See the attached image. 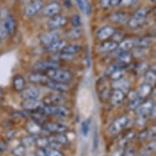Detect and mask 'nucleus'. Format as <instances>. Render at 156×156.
Segmentation results:
<instances>
[{
  "label": "nucleus",
  "mask_w": 156,
  "mask_h": 156,
  "mask_svg": "<svg viewBox=\"0 0 156 156\" xmlns=\"http://www.w3.org/2000/svg\"><path fill=\"white\" fill-rule=\"evenodd\" d=\"M66 35L71 39H77V38H80L82 35V30L80 29V27L72 29L69 31L66 32Z\"/></svg>",
  "instance_id": "32"
},
{
  "label": "nucleus",
  "mask_w": 156,
  "mask_h": 156,
  "mask_svg": "<svg viewBox=\"0 0 156 156\" xmlns=\"http://www.w3.org/2000/svg\"><path fill=\"white\" fill-rule=\"evenodd\" d=\"M61 11V5L56 2H52L44 8L43 12L47 16H54L57 15Z\"/></svg>",
  "instance_id": "18"
},
{
  "label": "nucleus",
  "mask_w": 156,
  "mask_h": 156,
  "mask_svg": "<svg viewBox=\"0 0 156 156\" xmlns=\"http://www.w3.org/2000/svg\"><path fill=\"white\" fill-rule=\"evenodd\" d=\"M44 86L48 87L50 89L59 92H67L70 90V86L68 84V83H62L57 82V81H54V80H48L45 83Z\"/></svg>",
  "instance_id": "8"
},
{
  "label": "nucleus",
  "mask_w": 156,
  "mask_h": 156,
  "mask_svg": "<svg viewBox=\"0 0 156 156\" xmlns=\"http://www.w3.org/2000/svg\"><path fill=\"white\" fill-rule=\"evenodd\" d=\"M93 144H94V151H96V150L97 149V146H98V144H99V137H98V133H97V131L95 132Z\"/></svg>",
  "instance_id": "45"
},
{
  "label": "nucleus",
  "mask_w": 156,
  "mask_h": 156,
  "mask_svg": "<svg viewBox=\"0 0 156 156\" xmlns=\"http://www.w3.org/2000/svg\"><path fill=\"white\" fill-rule=\"evenodd\" d=\"M43 7L44 5L40 0H36L26 7L25 9V14L26 16H34L41 10Z\"/></svg>",
  "instance_id": "13"
},
{
  "label": "nucleus",
  "mask_w": 156,
  "mask_h": 156,
  "mask_svg": "<svg viewBox=\"0 0 156 156\" xmlns=\"http://www.w3.org/2000/svg\"><path fill=\"white\" fill-rule=\"evenodd\" d=\"M121 0H110V6H118L120 4Z\"/></svg>",
  "instance_id": "50"
},
{
  "label": "nucleus",
  "mask_w": 156,
  "mask_h": 156,
  "mask_svg": "<svg viewBox=\"0 0 156 156\" xmlns=\"http://www.w3.org/2000/svg\"><path fill=\"white\" fill-rule=\"evenodd\" d=\"M45 128L47 131H48L50 133H65L66 131L67 128L62 124L56 123H46Z\"/></svg>",
  "instance_id": "25"
},
{
  "label": "nucleus",
  "mask_w": 156,
  "mask_h": 156,
  "mask_svg": "<svg viewBox=\"0 0 156 156\" xmlns=\"http://www.w3.org/2000/svg\"><path fill=\"white\" fill-rule=\"evenodd\" d=\"M90 123H91V119H85L82 123H81V133L84 137H87L89 133Z\"/></svg>",
  "instance_id": "34"
},
{
  "label": "nucleus",
  "mask_w": 156,
  "mask_h": 156,
  "mask_svg": "<svg viewBox=\"0 0 156 156\" xmlns=\"http://www.w3.org/2000/svg\"><path fill=\"white\" fill-rule=\"evenodd\" d=\"M133 47H134V39L129 38V39H125V40L121 41L120 44H118V47L116 49L119 53V52H123V51H130L131 49H133Z\"/></svg>",
  "instance_id": "26"
},
{
  "label": "nucleus",
  "mask_w": 156,
  "mask_h": 156,
  "mask_svg": "<svg viewBox=\"0 0 156 156\" xmlns=\"http://www.w3.org/2000/svg\"><path fill=\"white\" fill-rule=\"evenodd\" d=\"M28 114L27 111L24 110V111H15L11 114V117L12 119H23Z\"/></svg>",
  "instance_id": "40"
},
{
  "label": "nucleus",
  "mask_w": 156,
  "mask_h": 156,
  "mask_svg": "<svg viewBox=\"0 0 156 156\" xmlns=\"http://www.w3.org/2000/svg\"><path fill=\"white\" fill-rule=\"evenodd\" d=\"M123 67L120 63H119L118 62L115 63V64L111 65L110 66L108 67L107 69H106V71H105V74L107 75V76H110V74H112L113 72L115 71L116 69H123Z\"/></svg>",
  "instance_id": "36"
},
{
  "label": "nucleus",
  "mask_w": 156,
  "mask_h": 156,
  "mask_svg": "<svg viewBox=\"0 0 156 156\" xmlns=\"http://www.w3.org/2000/svg\"><path fill=\"white\" fill-rule=\"evenodd\" d=\"M68 22V20L66 16L62 15H57L51 16V18L48 22V27L51 30H56L57 29L62 28L65 26Z\"/></svg>",
  "instance_id": "7"
},
{
  "label": "nucleus",
  "mask_w": 156,
  "mask_h": 156,
  "mask_svg": "<svg viewBox=\"0 0 156 156\" xmlns=\"http://www.w3.org/2000/svg\"><path fill=\"white\" fill-rule=\"evenodd\" d=\"M151 12V9L149 8H141L136 11L133 16L138 18H146Z\"/></svg>",
  "instance_id": "33"
},
{
  "label": "nucleus",
  "mask_w": 156,
  "mask_h": 156,
  "mask_svg": "<svg viewBox=\"0 0 156 156\" xmlns=\"http://www.w3.org/2000/svg\"><path fill=\"white\" fill-rule=\"evenodd\" d=\"M40 94V90L36 86L26 87L21 92V97L24 100L26 99H37Z\"/></svg>",
  "instance_id": "11"
},
{
  "label": "nucleus",
  "mask_w": 156,
  "mask_h": 156,
  "mask_svg": "<svg viewBox=\"0 0 156 156\" xmlns=\"http://www.w3.org/2000/svg\"><path fill=\"white\" fill-rule=\"evenodd\" d=\"M133 62V55L128 51L119 52L118 54V62L123 66H127Z\"/></svg>",
  "instance_id": "24"
},
{
  "label": "nucleus",
  "mask_w": 156,
  "mask_h": 156,
  "mask_svg": "<svg viewBox=\"0 0 156 156\" xmlns=\"http://www.w3.org/2000/svg\"><path fill=\"white\" fill-rule=\"evenodd\" d=\"M23 146H30L33 143V140L30 138V137H27V138L23 139Z\"/></svg>",
  "instance_id": "47"
},
{
  "label": "nucleus",
  "mask_w": 156,
  "mask_h": 156,
  "mask_svg": "<svg viewBox=\"0 0 156 156\" xmlns=\"http://www.w3.org/2000/svg\"><path fill=\"white\" fill-rule=\"evenodd\" d=\"M8 35V30L6 28L4 22H0V39H4Z\"/></svg>",
  "instance_id": "39"
},
{
  "label": "nucleus",
  "mask_w": 156,
  "mask_h": 156,
  "mask_svg": "<svg viewBox=\"0 0 156 156\" xmlns=\"http://www.w3.org/2000/svg\"><path fill=\"white\" fill-rule=\"evenodd\" d=\"M44 105H62L64 104L65 100L63 97L60 94H49L44 97L43 101Z\"/></svg>",
  "instance_id": "10"
},
{
  "label": "nucleus",
  "mask_w": 156,
  "mask_h": 156,
  "mask_svg": "<svg viewBox=\"0 0 156 156\" xmlns=\"http://www.w3.org/2000/svg\"><path fill=\"white\" fill-rule=\"evenodd\" d=\"M128 121H129V119H128V116H126V115L120 116L111 123V125L110 126V128H109V131L112 134H116V133H119L128 125Z\"/></svg>",
  "instance_id": "6"
},
{
  "label": "nucleus",
  "mask_w": 156,
  "mask_h": 156,
  "mask_svg": "<svg viewBox=\"0 0 156 156\" xmlns=\"http://www.w3.org/2000/svg\"><path fill=\"white\" fill-rule=\"evenodd\" d=\"M59 62L56 61H39L34 65V69L35 71H48L51 69H57L60 67Z\"/></svg>",
  "instance_id": "5"
},
{
  "label": "nucleus",
  "mask_w": 156,
  "mask_h": 156,
  "mask_svg": "<svg viewBox=\"0 0 156 156\" xmlns=\"http://www.w3.org/2000/svg\"><path fill=\"white\" fill-rule=\"evenodd\" d=\"M38 111L45 115H58L61 117H67L70 115V110L63 105H44Z\"/></svg>",
  "instance_id": "2"
},
{
  "label": "nucleus",
  "mask_w": 156,
  "mask_h": 156,
  "mask_svg": "<svg viewBox=\"0 0 156 156\" xmlns=\"http://www.w3.org/2000/svg\"><path fill=\"white\" fill-rule=\"evenodd\" d=\"M145 80H146V83L153 85L156 80L155 69H151L150 70H146L145 73Z\"/></svg>",
  "instance_id": "29"
},
{
  "label": "nucleus",
  "mask_w": 156,
  "mask_h": 156,
  "mask_svg": "<svg viewBox=\"0 0 156 156\" xmlns=\"http://www.w3.org/2000/svg\"><path fill=\"white\" fill-rule=\"evenodd\" d=\"M125 99V93L120 89H115L110 95V102L114 106H119Z\"/></svg>",
  "instance_id": "14"
},
{
  "label": "nucleus",
  "mask_w": 156,
  "mask_h": 156,
  "mask_svg": "<svg viewBox=\"0 0 156 156\" xmlns=\"http://www.w3.org/2000/svg\"><path fill=\"white\" fill-rule=\"evenodd\" d=\"M8 148V146H7V143H6L5 141H0V151H5Z\"/></svg>",
  "instance_id": "49"
},
{
  "label": "nucleus",
  "mask_w": 156,
  "mask_h": 156,
  "mask_svg": "<svg viewBox=\"0 0 156 156\" xmlns=\"http://www.w3.org/2000/svg\"><path fill=\"white\" fill-rule=\"evenodd\" d=\"M100 5L103 8H109L110 6V0H100Z\"/></svg>",
  "instance_id": "46"
},
{
  "label": "nucleus",
  "mask_w": 156,
  "mask_h": 156,
  "mask_svg": "<svg viewBox=\"0 0 156 156\" xmlns=\"http://www.w3.org/2000/svg\"><path fill=\"white\" fill-rule=\"evenodd\" d=\"M109 19L113 23L121 24L124 23L125 21H128V16L125 12H114L112 14H110V16H109Z\"/></svg>",
  "instance_id": "21"
},
{
  "label": "nucleus",
  "mask_w": 156,
  "mask_h": 156,
  "mask_svg": "<svg viewBox=\"0 0 156 156\" xmlns=\"http://www.w3.org/2000/svg\"><path fill=\"white\" fill-rule=\"evenodd\" d=\"M13 88L18 92H21L26 87V80L21 74H16L13 78Z\"/></svg>",
  "instance_id": "20"
},
{
  "label": "nucleus",
  "mask_w": 156,
  "mask_h": 156,
  "mask_svg": "<svg viewBox=\"0 0 156 156\" xmlns=\"http://www.w3.org/2000/svg\"><path fill=\"white\" fill-rule=\"evenodd\" d=\"M71 24L72 26H74V28H79L82 25V20L80 17V15L78 14H74L71 16Z\"/></svg>",
  "instance_id": "37"
},
{
  "label": "nucleus",
  "mask_w": 156,
  "mask_h": 156,
  "mask_svg": "<svg viewBox=\"0 0 156 156\" xmlns=\"http://www.w3.org/2000/svg\"><path fill=\"white\" fill-rule=\"evenodd\" d=\"M58 38H59V34L56 30H52L48 33H43L39 35V40L45 46L51 44Z\"/></svg>",
  "instance_id": "12"
},
{
  "label": "nucleus",
  "mask_w": 156,
  "mask_h": 156,
  "mask_svg": "<svg viewBox=\"0 0 156 156\" xmlns=\"http://www.w3.org/2000/svg\"><path fill=\"white\" fill-rule=\"evenodd\" d=\"M153 44V39L149 37H141L134 39V47L141 48H146L151 46Z\"/></svg>",
  "instance_id": "23"
},
{
  "label": "nucleus",
  "mask_w": 156,
  "mask_h": 156,
  "mask_svg": "<svg viewBox=\"0 0 156 156\" xmlns=\"http://www.w3.org/2000/svg\"><path fill=\"white\" fill-rule=\"evenodd\" d=\"M123 76H124V72H123V69H116L115 71L113 72L112 74L110 75L113 81H117V80H121V79H123Z\"/></svg>",
  "instance_id": "35"
},
{
  "label": "nucleus",
  "mask_w": 156,
  "mask_h": 156,
  "mask_svg": "<svg viewBox=\"0 0 156 156\" xmlns=\"http://www.w3.org/2000/svg\"><path fill=\"white\" fill-rule=\"evenodd\" d=\"M44 106L43 101L38 99H26L21 102V107L27 112H35Z\"/></svg>",
  "instance_id": "4"
},
{
  "label": "nucleus",
  "mask_w": 156,
  "mask_h": 156,
  "mask_svg": "<svg viewBox=\"0 0 156 156\" xmlns=\"http://www.w3.org/2000/svg\"><path fill=\"white\" fill-rule=\"evenodd\" d=\"M0 43H1V39H0Z\"/></svg>",
  "instance_id": "52"
},
{
  "label": "nucleus",
  "mask_w": 156,
  "mask_h": 156,
  "mask_svg": "<svg viewBox=\"0 0 156 156\" xmlns=\"http://www.w3.org/2000/svg\"><path fill=\"white\" fill-rule=\"evenodd\" d=\"M55 141H56V143L61 144V145H67V144L69 143V141H68V139L63 135H61L58 137H56L55 139Z\"/></svg>",
  "instance_id": "43"
},
{
  "label": "nucleus",
  "mask_w": 156,
  "mask_h": 156,
  "mask_svg": "<svg viewBox=\"0 0 156 156\" xmlns=\"http://www.w3.org/2000/svg\"><path fill=\"white\" fill-rule=\"evenodd\" d=\"M151 91H152V85L148 84V83H145L141 87L140 90H139L137 95L140 96L142 98H145L148 96L149 94H151Z\"/></svg>",
  "instance_id": "30"
},
{
  "label": "nucleus",
  "mask_w": 156,
  "mask_h": 156,
  "mask_svg": "<svg viewBox=\"0 0 156 156\" xmlns=\"http://www.w3.org/2000/svg\"><path fill=\"white\" fill-rule=\"evenodd\" d=\"M82 50V46L80 44H67L65 46L61 52L63 54H66L69 56H74L75 54H78Z\"/></svg>",
  "instance_id": "22"
},
{
  "label": "nucleus",
  "mask_w": 156,
  "mask_h": 156,
  "mask_svg": "<svg viewBox=\"0 0 156 156\" xmlns=\"http://www.w3.org/2000/svg\"><path fill=\"white\" fill-rule=\"evenodd\" d=\"M154 110L155 106L153 100L143 101L141 105L136 109L137 115L142 119H146L152 115V113H154Z\"/></svg>",
  "instance_id": "3"
},
{
  "label": "nucleus",
  "mask_w": 156,
  "mask_h": 156,
  "mask_svg": "<svg viewBox=\"0 0 156 156\" xmlns=\"http://www.w3.org/2000/svg\"><path fill=\"white\" fill-rule=\"evenodd\" d=\"M113 87L115 89H120L124 92V90L127 91L129 87V82L125 79H121L117 81H114L113 83Z\"/></svg>",
  "instance_id": "28"
},
{
  "label": "nucleus",
  "mask_w": 156,
  "mask_h": 156,
  "mask_svg": "<svg viewBox=\"0 0 156 156\" xmlns=\"http://www.w3.org/2000/svg\"><path fill=\"white\" fill-rule=\"evenodd\" d=\"M38 143L39 144V146H43V147H45L46 146H48V141L47 139H39L38 141Z\"/></svg>",
  "instance_id": "48"
},
{
  "label": "nucleus",
  "mask_w": 156,
  "mask_h": 156,
  "mask_svg": "<svg viewBox=\"0 0 156 156\" xmlns=\"http://www.w3.org/2000/svg\"><path fill=\"white\" fill-rule=\"evenodd\" d=\"M66 45L67 41L66 39L58 38V39H56V41H54L51 44L46 46V49L48 51H51V52H56V51H62V48Z\"/></svg>",
  "instance_id": "19"
},
{
  "label": "nucleus",
  "mask_w": 156,
  "mask_h": 156,
  "mask_svg": "<svg viewBox=\"0 0 156 156\" xmlns=\"http://www.w3.org/2000/svg\"><path fill=\"white\" fill-rule=\"evenodd\" d=\"M115 32V30L114 27L110 26H105L97 30L96 37L98 40L105 41V40H107L108 38H110V37H112Z\"/></svg>",
  "instance_id": "9"
},
{
  "label": "nucleus",
  "mask_w": 156,
  "mask_h": 156,
  "mask_svg": "<svg viewBox=\"0 0 156 156\" xmlns=\"http://www.w3.org/2000/svg\"><path fill=\"white\" fill-rule=\"evenodd\" d=\"M136 0H121L119 5L125 6V7H130L136 3Z\"/></svg>",
  "instance_id": "44"
},
{
  "label": "nucleus",
  "mask_w": 156,
  "mask_h": 156,
  "mask_svg": "<svg viewBox=\"0 0 156 156\" xmlns=\"http://www.w3.org/2000/svg\"><path fill=\"white\" fill-rule=\"evenodd\" d=\"M118 43L114 41V40H105L98 46V51L101 53H105V52H110V51H115L117 47H118Z\"/></svg>",
  "instance_id": "15"
},
{
  "label": "nucleus",
  "mask_w": 156,
  "mask_h": 156,
  "mask_svg": "<svg viewBox=\"0 0 156 156\" xmlns=\"http://www.w3.org/2000/svg\"><path fill=\"white\" fill-rule=\"evenodd\" d=\"M48 77L47 76L46 74H44L40 73V72H35V73H32L29 75L28 80L31 83L33 84H38V83H40V84L44 85L45 83L48 80Z\"/></svg>",
  "instance_id": "16"
},
{
  "label": "nucleus",
  "mask_w": 156,
  "mask_h": 156,
  "mask_svg": "<svg viewBox=\"0 0 156 156\" xmlns=\"http://www.w3.org/2000/svg\"><path fill=\"white\" fill-rule=\"evenodd\" d=\"M110 97V90L108 89V88H104V89L100 92V98L101 100L102 101H107Z\"/></svg>",
  "instance_id": "41"
},
{
  "label": "nucleus",
  "mask_w": 156,
  "mask_h": 156,
  "mask_svg": "<svg viewBox=\"0 0 156 156\" xmlns=\"http://www.w3.org/2000/svg\"><path fill=\"white\" fill-rule=\"evenodd\" d=\"M3 22H4V25L7 28V30H8V35H14L16 34V28H17V25H16L15 18L13 17L12 15H8L6 16Z\"/></svg>",
  "instance_id": "17"
},
{
  "label": "nucleus",
  "mask_w": 156,
  "mask_h": 156,
  "mask_svg": "<svg viewBox=\"0 0 156 156\" xmlns=\"http://www.w3.org/2000/svg\"><path fill=\"white\" fill-rule=\"evenodd\" d=\"M46 75L49 80L62 83H69L73 80V74L69 70L57 69H51L47 71Z\"/></svg>",
  "instance_id": "1"
},
{
  "label": "nucleus",
  "mask_w": 156,
  "mask_h": 156,
  "mask_svg": "<svg viewBox=\"0 0 156 156\" xmlns=\"http://www.w3.org/2000/svg\"><path fill=\"white\" fill-rule=\"evenodd\" d=\"M144 101V98L141 97L138 95H136L135 97H133V99L130 101V102L128 103V107L130 110H136L141 105L142 101Z\"/></svg>",
  "instance_id": "31"
},
{
  "label": "nucleus",
  "mask_w": 156,
  "mask_h": 156,
  "mask_svg": "<svg viewBox=\"0 0 156 156\" xmlns=\"http://www.w3.org/2000/svg\"><path fill=\"white\" fill-rule=\"evenodd\" d=\"M146 18H138L133 16L128 20V26L132 29H137L141 27L146 21Z\"/></svg>",
  "instance_id": "27"
},
{
  "label": "nucleus",
  "mask_w": 156,
  "mask_h": 156,
  "mask_svg": "<svg viewBox=\"0 0 156 156\" xmlns=\"http://www.w3.org/2000/svg\"><path fill=\"white\" fill-rule=\"evenodd\" d=\"M12 153L16 156H22L25 154V148L23 146H19L13 150Z\"/></svg>",
  "instance_id": "42"
},
{
  "label": "nucleus",
  "mask_w": 156,
  "mask_h": 156,
  "mask_svg": "<svg viewBox=\"0 0 156 156\" xmlns=\"http://www.w3.org/2000/svg\"><path fill=\"white\" fill-rule=\"evenodd\" d=\"M44 156H64L60 151L55 149H46L44 151Z\"/></svg>",
  "instance_id": "38"
},
{
  "label": "nucleus",
  "mask_w": 156,
  "mask_h": 156,
  "mask_svg": "<svg viewBox=\"0 0 156 156\" xmlns=\"http://www.w3.org/2000/svg\"><path fill=\"white\" fill-rule=\"evenodd\" d=\"M64 6L66 8H69L71 7V1L70 0H64Z\"/></svg>",
  "instance_id": "51"
}]
</instances>
